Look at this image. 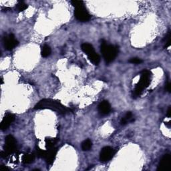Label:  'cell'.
I'll return each instance as SVG.
<instances>
[{
    "label": "cell",
    "mask_w": 171,
    "mask_h": 171,
    "mask_svg": "<svg viewBox=\"0 0 171 171\" xmlns=\"http://www.w3.org/2000/svg\"><path fill=\"white\" fill-rule=\"evenodd\" d=\"M34 108L36 110L50 109L62 115L68 113L71 111L70 109L61 104L60 101L52 100V99H43L35 106Z\"/></svg>",
    "instance_id": "cell-1"
},
{
    "label": "cell",
    "mask_w": 171,
    "mask_h": 171,
    "mask_svg": "<svg viewBox=\"0 0 171 171\" xmlns=\"http://www.w3.org/2000/svg\"><path fill=\"white\" fill-rule=\"evenodd\" d=\"M101 52L102 53L104 60L107 64L112 62L116 58L118 52L117 46L113 45H109L106 41L103 40L100 45Z\"/></svg>",
    "instance_id": "cell-2"
},
{
    "label": "cell",
    "mask_w": 171,
    "mask_h": 171,
    "mask_svg": "<svg viewBox=\"0 0 171 171\" xmlns=\"http://www.w3.org/2000/svg\"><path fill=\"white\" fill-rule=\"evenodd\" d=\"M150 79H151V72L148 70H143L142 72L140 81L136 84L135 89L134 90L133 95L134 96V97H138L140 96L143 90L148 86L151 82Z\"/></svg>",
    "instance_id": "cell-3"
},
{
    "label": "cell",
    "mask_w": 171,
    "mask_h": 171,
    "mask_svg": "<svg viewBox=\"0 0 171 171\" xmlns=\"http://www.w3.org/2000/svg\"><path fill=\"white\" fill-rule=\"evenodd\" d=\"M17 142H16L15 138L12 135H8L5 138V146L4 151L7 152L8 154H10L14 152L17 148Z\"/></svg>",
    "instance_id": "cell-4"
},
{
    "label": "cell",
    "mask_w": 171,
    "mask_h": 171,
    "mask_svg": "<svg viewBox=\"0 0 171 171\" xmlns=\"http://www.w3.org/2000/svg\"><path fill=\"white\" fill-rule=\"evenodd\" d=\"M74 15L77 20L82 22H86L90 20V15L85 9L84 6L75 8Z\"/></svg>",
    "instance_id": "cell-5"
},
{
    "label": "cell",
    "mask_w": 171,
    "mask_h": 171,
    "mask_svg": "<svg viewBox=\"0 0 171 171\" xmlns=\"http://www.w3.org/2000/svg\"><path fill=\"white\" fill-rule=\"evenodd\" d=\"M115 154V151L114 148L110 146H105L101 150L100 154V161L106 162L110 160Z\"/></svg>",
    "instance_id": "cell-6"
},
{
    "label": "cell",
    "mask_w": 171,
    "mask_h": 171,
    "mask_svg": "<svg viewBox=\"0 0 171 171\" xmlns=\"http://www.w3.org/2000/svg\"><path fill=\"white\" fill-rule=\"evenodd\" d=\"M19 42L15 38L13 34H10L4 38V44L5 49L7 50H12L18 45Z\"/></svg>",
    "instance_id": "cell-7"
},
{
    "label": "cell",
    "mask_w": 171,
    "mask_h": 171,
    "mask_svg": "<svg viewBox=\"0 0 171 171\" xmlns=\"http://www.w3.org/2000/svg\"><path fill=\"white\" fill-rule=\"evenodd\" d=\"M15 120V116L13 114H7V115H5V116L2 122L1 123V125H0V128H1V130H7L10 124L14 121Z\"/></svg>",
    "instance_id": "cell-8"
},
{
    "label": "cell",
    "mask_w": 171,
    "mask_h": 171,
    "mask_svg": "<svg viewBox=\"0 0 171 171\" xmlns=\"http://www.w3.org/2000/svg\"><path fill=\"white\" fill-rule=\"evenodd\" d=\"M57 148H55V147L48 149L44 158L48 164H52L53 161H54L56 154H57Z\"/></svg>",
    "instance_id": "cell-9"
},
{
    "label": "cell",
    "mask_w": 171,
    "mask_h": 171,
    "mask_svg": "<svg viewBox=\"0 0 171 171\" xmlns=\"http://www.w3.org/2000/svg\"><path fill=\"white\" fill-rule=\"evenodd\" d=\"M170 154H167L164 155V156L160 160L158 170L163 171L167 169L170 165Z\"/></svg>",
    "instance_id": "cell-10"
},
{
    "label": "cell",
    "mask_w": 171,
    "mask_h": 171,
    "mask_svg": "<svg viewBox=\"0 0 171 171\" xmlns=\"http://www.w3.org/2000/svg\"><path fill=\"white\" fill-rule=\"evenodd\" d=\"M98 111L101 114L106 115L110 113L111 111V106L110 104L108 101L104 100L99 104L98 106Z\"/></svg>",
    "instance_id": "cell-11"
},
{
    "label": "cell",
    "mask_w": 171,
    "mask_h": 171,
    "mask_svg": "<svg viewBox=\"0 0 171 171\" xmlns=\"http://www.w3.org/2000/svg\"><path fill=\"white\" fill-rule=\"evenodd\" d=\"M87 56L88 57V59L90 60L91 62L93 63L94 65H98V64L100 63V58L98 53H96L95 51L88 53Z\"/></svg>",
    "instance_id": "cell-12"
},
{
    "label": "cell",
    "mask_w": 171,
    "mask_h": 171,
    "mask_svg": "<svg viewBox=\"0 0 171 171\" xmlns=\"http://www.w3.org/2000/svg\"><path fill=\"white\" fill-rule=\"evenodd\" d=\"M35 160V155L31 153H28L24 154L22 157V162L24 164H31Z\"/></svg>",
    "instance_id": "cell-13"
},
{
    "label": "cell",
    "mask_w": 171,
    "mask_h": 171,
    "mask_svg": "<svg viewBox=\"0 0 171 171\" xmlns=\"http://www.w3.org/2000/svg\"><path fill=\"white\" fill-rule=\"evenodd\" d=\"M58 140L55 138H46L45 140V146L47 149L51 148L54 147L55 144L57 142Z\"/></svg>",
    "instance_id": "cell-14"
},
{
    "label": "cell",
    "mask_w": 171,
    "mask_h": 171,
    "mask_svg": "<svg viewBox=\"0 0 171 171\" xmlns=\"http://www.w3.org/2000/svg\"><path fill=\"white\" fill-rule=\"evenodd\" d=\"M82 50L85 53H86V55L94 51L92 45L90 44H88V43H84L82 45Z\"/></svg>",
    "instance_id": "cell-15"
},
{
    "label": "cell",
    "mask_w": 171,
    "mask_h": 171,
    "mask_svg": "<svg viewBox=\"0 0 171 171\" xmlns=\"http://www.w3.org/2000/svg\"><path fill=\"white\" fill-rule=\"evenodd\" d=\"M51 52H52V50H51V48L50 46H48V45H44V46L42 48V56L44 58H46L48 56H49L51 54Z\"/></svg>",
    "instance_id": "cell-16"
},
{
    "label": "cell",
    "mask_w": 171,
    "mask_h": 171,
    "mask_svg": "<svg viewBox=\"0 0 171 171\" xmlns=\"http://www.w3.org/2000/svg\"><path fill=\"white\" fill-rule=\"evenodd\" d=\"M92 142H91V140H89V139H88V140H84L82 143V149L84 151H90V148H92Z\"/></svg>",
    "instance_id": "cell-17"
},
{
    "label": "cell",
    "mask_w": 171,
    "mask_h": 171,
    "mask_svg": "<svg viewBox=\"0 0 171 171\" xmlns=\"http://www.w3.org/2000/svg\"><path fill=\"white\" fill-rule=\"evenodd\" d=\"M17 7V9L19 12H23V11L26 10L27 8H28V5L26 4L24 2H19L18 4L16 5Z\"/></svg>",
    "instance_id": "cell-18"
},
{
    "label": "cell",
    "mask_w": 171,
    "mask_h": 171,
    "mask_svg": "<svg viewBox=\"0 0 171 171\" xmlns=\"http://www.w3.org/2000/svg\"><path fill=\"white\" fill-rule=\"evenodd\" d=\"M45 153H46V151L40 149L39 147H36V154L37 156L39 158H42V159H44Z\"/></svg>",
    "instance_id": "cell-19"
},
{
    "label": "cell",
    "mask_w": 171,
    "mask_h": 171,
    "mask_svg": "<svg viewBox=\"0 0 171 171\" xmlns=\"http://www.w3.org/2000/svg\"><path fill=\"white\" fill-rule=\"evenodd\" d=\"M126 120V121L127 122V123L128 122H134V119L133 116H132V114L130 112H128L126 114L125 116L123 117Z\"/></svg>",
    "instance_id": "cell-20"
},
{
    "label": "cell",
    "mask_w": 171,
    "mask_h": 171,
    "mask_svg": "<svg viewBox=\"0 0 171 171\" xmlns=\"http://www.w3.org/2000/svg\"><path fill=\"white\" fill-rule=\"evenodd\" d=\"M71 3H72V5H73L75 8L84 6V2L81 1H76V0H74V1H72Z\"/></svg>",
    "instance_id": "cell-21"
},
{
    "label": "cell",
    "mask_w": 171,
    "mask_h": 171,
    "mask_svg": "<svg viewBox=\"0 0 171 171\" xmlns=\"http://www.w3.org/2000/svg\"><path fill=\"white\" fill-rule=\"evenodd\" d=\"M142 61L140 58H131L130 60H129V62L130 63H132V64H140L142 62Z\"/></svg>",
    "instance_id": "cell-22"
},
{
    "label": "cell",
    "mask_w": 171,
    "mask_h": 171,
    "mask_svg": "<svg viewBox=\"0 0 171 171\" xmlns=\"http://www.w3.org/2000/svg\"><path fill=\"white\" fill-rule=\"evenodd\" d=\"M8 155H9V154H8L5 151L1 152V156L2 158H4V159H5V158H7Z\"/></svg>",
    "instance_id": "cell-23"
},
{
    "label": "cell",
    "mask_w": 171,
    "mask_h": 171,
    "mask_svg": "<svg viewBox=\"0 0 171 171\" xmlns=\"http://www.w3.org/2000/svg\"><path fill=\"white\" fill-rule=\"evenodd\" d=\"M166 90H167L168 92H170V90H171V84L170 83H168L166 85Z\"/></svg>",
    "instance_id": "cell-24"
},
{
    "label": "cell",
    "mask_w": 171,
    "mask_h": 171,
    "mask_svg": "<svg viewBox=\"0 0 171 171\" xmlns=\"http://www.w3.org/2000/svg\"><path fill=\"white\" fill-rule=\"evenodd\" d=\"M0 169L1 170H9V168H8L7 167H4V166H3V165H1V167H0Z\"/></svg>",
    "instance_id": "cell-25"
},
{
    "label": "cell",
    "mask_w": 171,
    "mask_h": 171,
    "mask_svg": "<svg viewBox=\"0 0 171 171\" xmlns=\"http://www.w3.org/2000/svg\"><path fill=\"white\" fill-rule=\"evenodd\" d=\"M170 109H171V108L170 107H169V108H168V111H167V116L168 118L170 117Z\"/></svg>",
    "instance_id": "cell-26"
}]
</instances>
